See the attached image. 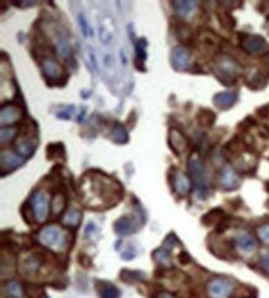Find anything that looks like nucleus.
<instances>
[{"label": "nucleus", "mask_w": 269, "mask_h": 298, "mask_svg": "<svg viewBox=\"0 0 269 298\" xmlns=\"http://www.w3.org/2000/svg\"><path fill=\"white\" fill-rule=\"evenodd\" d=\"M80 193L84 204L95 210L114 206L123 198L122 185L100 172H89L85 174Z\"/></svg>", "instance_id": "1"}, {"label": "nucleus", "mask_w": 269, "mask_h": 298, "mask_svg": "<svg viewBox=\"0 0 269 298\" xmlns=\"http://www.w3.org/2000/svg\"><path fill=\"white\" fill-rule=\"evenodd\" d=\"M213 72L221 84L231 86L242 75V67L230 55L217 54L213 60Z\"/></svg>", "instance_id": "2"}, {"label": "nucleus", "mask_w": 269, "mask_h": 298, "mask_svg": "<svg viewBox=\"0 0 269 298\" xmlns=\"http://www.w3.org/2000/svg\"><path fill=\"white\" fill-rule=\"evenodd\" d=\"M187 169L190 174L191 183H192L195 192L198 197H206L208 192V182L206 175L205 167H203L202 159L197 152H192L187 160Z\"/></svg>", "instance_id": "3"}, {"label": "nucleus", "mask_w": 269, "mask_h": 298, "mask_svg": "<svg viewBox=\"0 0 269 298\" xmlns=\"http://www.w3.org/2000/svg\"><path fill=\"white\" fill-rule=\"evenodd\" d=\"M39 65L49 86H64L67 82V75L64 66L52 56L42 59L39 61Z\"/></svg>", "instance_id": "4"}, {"label": "nucleus", "mask_w": 269, "mask_h": 298, "mask_svg": "<svg viewBox=\"0 0 269 298\" xmlns=\"http://www.w3.org/2000/svg\"><path fill=\"white\" fill-rule=\"evenodd\" d=\"M37 240L41 242L44 246L59 251L64 249L66 245V234L56 225H47L42 227L37 234Z\"/></svg>", "instance_id": "5"}, {"label": "nucleus", "mask_w": 269, "mask_h": 298, "mask_svg": "<svg viewBox=\"0 0 269 298\" xmlns=\"http://www.w3.org/2000/svg\"><path fill=\"white\" fill-rule=\"evenodd\" d=\"M27 205L37 222L46 221L49 216V194L45 190H35L27 200Z\"/></svg>", "instance_id": "6"}, {"label": "nucleus", "mask_w": 269, "mask_h": 298, "mask_svg": "<svg viewBox=\"0 0 269 298\" xmlns=\"http://www.w3.org/2000/svg\"><path fill=\"white\" fill-rule=\"evenodd\" d=\"M241 36V47L246 54L251 56H262L267 54L268 45L262 36L250 34H242Z\"/></svg>", "instance_id": "7"}, {"label": "nucleus", "mask_w": 269, "mask_h": 298, "mask_svg": "<svg viewBox=\"0 0 269 298\" xmlns=\"http://www.w3.org/2000/svg\"><path fill=\"white\" fill-rule=\"evenodd\" d=\"M47 257H49V254H45V252L41 251L31 252V254L26 255L19 262L20 271L24 275H26V276H32V275H35L41 269V266L46 261Z\"/></svg>", "instance_id": "8"}, {"label": "nucleus", "mask_w": 269, "mask_h": 298, "mask_svg": "<svg viewBox=\"0 0 269 298\" xmlns=\"http://www.w3.org/2000/svg\"><path fill=\"white\" fill-rule=\"evenodd\" d=\"M235 285L227 279H213L206 286V291L210 298H230Z\"/></svg>", "instance_id": "9"}, {"label": "nucleus", "mask_w": 269, "mask_h": 298, "mask_svg": "<svg viewBox=\"0 0 269 298\" xmlns=\"http://www.w3.org/2000/svg\"><path fill=\"white\" fill-rule=\"evenodd\" d=\"M218 183H220V187L223 190L232 192V190H236L240 187L241 179L233 168H231L230 165H225L218 173Z\"/></svg>", "instance_id": "10"}, {"label": "nucleus", "mask_w": 269, "mask_h": 298, "mask_svg": "<svg viewBox=\"0 0 269 298\" xmlns=\"http://www.w3.org/2000/svg\"><path fill=\"white\" fill-rule=\"evenodd\" d=\"M170 60H172V66L177 71H186V70H188L191 66V61H192L190 51L183 46L174 47L172 55H170Z\"/></svg>", "instance_id": "11"}, {"label": "nucleus", "mask_w": 269, "mask_h": 298, "mask_svg": "<svg viewBox=\"0 0 269 298\" xmlns=\"http://www.w3.org/2000/svg\"><path fill=\"white\" fill-rule=\"evenodd\" d=\"M22 117H24V111L19 104L7 103L6 106H2L1 111H0L2 127H9L10 124L16 123L17 121H21Z\"/></svg>", "instance_id": "12"}, {"label": "nucleus", "mask_w": 269, "mask_h": 298, "mask_svg": "<svg viewBox=\"0 0 269 298\" xmlns=\"http://www.w3.org/2000/svg\"><path fill=\"white\" fill-rule=\"evenodd\" d=\"M175 244H177V237L173 234L169 235V236L167 237V240H165L164 244H163V246L153 254V256L157 260V262H159L163 266H172V260H170V257H172V250L173 247L175 246Z\"/></svg>", "instance_id": "13"}, {"label": "nucleus", "mask_w": 269, "mask_h": 298, "mask_svg": "<svg viewBox=\"0 0 269 298\" xmlns=\"http://www.w3.org/2000/svg\"><path fill=\"white\" fill-rule=\"evenodd\" d=\"M168 143L175 154L180 155L187 149L188 139L180 129L172 128L169 131V136H168Z\"/></svg>", "instance_id": "14"}, {"label": "nucleus", "mask_w": 269, "mask_h": 298, "mask_svg": "<svg viewBox=\"0 0 269 298\" xmlns=\"http://www.w3.org/2000/svg\"><path fill=\"white\" fill-rule=\"evenodd\" d=\"M37 142H35V137L29 136H22L20 134V137L17 139H15V150L20 157L30 158L35 152V147H36Z\"/></svg>", "instance_id": "15"}, {"label": "nucleus", "mask_w": 269, "mask_h": 298, "mask_svg": "<svg viewBox=\"0 0 269 298\" xmlns=\"http://www.w3.org/2000/svg\"><path fill=\"white\" fill-rule=\"evenodd\" d=\"M24 158L20 157L16 152H2L1 153V170L4 172H12L16 168L21 167L24 164Z\"/></svg>", "instance_id": "16"}, {"label": "nucleus", "mask_w": 269, "mask_h": 298, "mask_svg": "<svg viewBox=\"0 0 269 298\" xmlns=\"http://www.w3.org/2000/svg\"><path fill=\"white\" fill-rule=\"evenodd\" d=\"M267 75L263 74V72L258 69L252 70V71L247 75V77H246V85H247V87H250L251 90H255V91L265 89V87L267 86Z\"/></svg>", "instance_id": "17"}, {"label": "nucleus", "mask_w": 269, "mask_h": 298, "mask_svg": "<svg viewBox=\"0 0 269 298\" xmlns=\"http://www.w3.org/2000/svg\"><path fill=\"white\" fill-rule=\"evenodd\" d=\"M238 94L235 91H225L213 96V104L220 109H228L237 102Z\"/></svg>", "instance_id": "18"}, {"label": "nucleus", "mask_w": 269, "mask_h": 298, "mask_svg": "<svg viewBox=\"0 0 269 298\" xmlns=\"http://www.w3.org/2000/svg\"><path fill=\"white\" fill-rule=\"evenodd\" d=\"M114 230L117 234L123 235V236H127V235L133 234V232L137 230V221H135V217L132 215H127V216H123L120 219H118L114 222Z\"/></svg>", "instance_id": "19"}, {"label": "nucleus", "mask_w": 269, "mask_h": 298, "mask_svg": "<svg viewBox=\"0 0 269 298\" xmlns=\"http://www.w3.org/2000/svg\"><path fill=\"white\" fill-rule=\"evenodd\" d=\"M236 247L240 250L241 252H245V254H251L256 250L257 247V242H256L255 237L252 236L248 232H242V234L238 235L236 237Z\"/></svg>", "instance_id": "20"}, {"label": "nucleus", "mask_w": 269, "mask_h": 298, "mask_svg": "<svg viewBox=\"0 0 269 298\" xmlns=\"http://www.w3.org/2000/svg\"><path fill=\"white\" fill-rule=\"evenodd\" d=\"M191 187H192V183H191V180L188 179V178L186 177L183 173L179 172V170H175V173H174L175 192H177L178 194L185 197V195H187L188 193H190Z\"/></svg>", "instance_id": "21"}, {"label": "nucleus", "mask_w": 269, "mask_h": 298, "mask_svg": "<svg viewBox=\"0 0 269 298\" xmlns=\"http://www.w3.org/2000/svg\"><path fill=\"white\" fill-rule=\"evenodd\" d=\"M147 59V40L144 37L138 40L135 42V57H134V66L142 72L145 71L144 62Z\"/></svg>", "instance_id": "22"}, {"label": "nucleus", "mask_w": 269, "mask_h": 298, "mask_svg": "<svg viewBox=\"0 0 269 298\" xmlns=\"http://www.w3.org/2000/svg\"><path fill=\"white\" fill-rule=\"evenodd\" d=\"M175 35H177L178 40L185 45H192L193 40H195L191 27L182 21L175 22Z\"/></svg>", "instance_id": "23"}, {"label": "nucleus", "mask_w": 269, "mask_h": 298, "mask_svg": "<svg viewBox=\"0 0 269 298\" xmlns=\"http://www.w3.org/2000/svg\"><path fill=\"white\" fill-rule=\"evenodd\" d=\"M95 289L100 298H119L120 291L115 286H113L109 282L97 281L95 282Z\"/></svg>", "instance_id": "24"}, {"label": "nucleus", "mask_w": 269, "mask_h": 298, "mask_svg": "<svg viewBox=\"0 0 269 298\" xmlns=\"http://www.w3.org/2000/svg\"><path fill=\"white\" fill-rule=\"evenodd\" d=\"M172 5L175 12L181 17H188L197 7V2L191 1V0L190 1H173Z\"/></svg>", "instance_id": "25"}, {"label": "nucleus", "mask_w": 269, "mask_h": 298, "mask_svg": "<svg viewBox=\"0 0 269 298\" xmlns=\"http://www.w3.org/2000/svg\"><path fill=\"white\" fill-rule=\"evenodd\" d=\"M196 119H197V123L201 127H203V128H211L215 124L216 114L211 109L201 108L197 112V114H196Z\"/></svg>", "instance_id": "26"}, {"label": "nucleus", "mask_w": 269, "mask_h": 298, "mask_svg": "<svg viewBox=\"0 0 269 298\" xmlns=\"http://www.w3.org/2000/svg\"><path fill=\"white\" fill-rule=\"evenodd\" d=\"M81 211H79L76 209H71L65 212V215L62 216V224L69 227H77L80 225V222H81Z\"/></svg>", "instance_id": "27"}, {"label": "nucleus", "mask_w": 269, "mask_h": 298, "mask_svg": "<svg viewBox=\"0 0 269 298\" xmlns=\"http://www.w3.org/2000/svg\"><path fill=\"white\" fill-rule=\"evenodd\" d=\"M109 138L112 139L113 142H115V143H127L128 142V134L127 131H125L124 126H123L122 123H115L114 127L112 128V131H110L109 134Z\"/></svg>", "instance_id": "28"}, {"label": "nucleus", "mask_w": 269, "mask_h": 298, "mask_svg": "<svg viewBox=\"0 0 269 298\" xmlns=\"http://www.w3.org/2000/svg\"><path fill=\"white\" fill-rule=\"evenodd\" d=\"M46 157L47 159L55 160V159H64L65 158V147L61 142L57 143H50L46 147Z\"/></svg>", "instance_id": "29"}, {"label": "nucleus", "mask_w": 269, "mask_h": 298, "mask_svg": "<svg viewBox=\"0 0 269 298\" xmlns=\"http://www.w3.org/2000/svg\"><path fill=\"white\" fill-rule=\"evenodd\" d=\"M65 207H66V197L64 195V193L59 192L52 200V214H54V216H59L64 211Z\"/></svg>", "instance_id": "30"}, {"label": "nucleus", "mask_w": 269, "mask_h": 298, "mask_svg": "<svg viewBox=\"0 0 269 298\" xmlns=\"http://www.w3.org/2000/svg\"><path fill=\"white\" fill-rule=\"evenodd\" d=\"M217 17L220 20V24L222 25L225 29L232 30L236 25L235 17L231 15V12L228 11V9H222L220 12H217Z\"/></svg>", "instance_id": "31"}, {"label": "nucleus", "mask_w": 269, "mask_h": 298, "mask_svg": "<svg viewBox=\"0 0 269 298\" xmlns=\"http://www.w3.org/2000/svg\"><path fill=\"white\" fill-rule=\"evenodd\" d=\"M222 217H223V212L221 211L220 209H213L202 217V222L205 225H207V226H211V225L218 224V222L222 221L223 220Z\"/></svg>", "instance_id": "32"}, {"label": "nucleus", "mask_w": 269, "mask_h": 298, "mask_svg": "<svg viewBox=\"0 0 269 298\" xmlns=\"http://www.w3.org/2000/svg\"><path fill=\"white\" fill-rule=\"evenodd\" d=\"M17 128L16 127H2L0 132V138H1V147H5V144L11 143L12 139L16 137Z\"/></svg>", "instance_id": "33"}, {"label": "nucleus", "mask_w": 269, "mask_h": 298, "mask_svg": "<svg viewBox=\"0 0 269 298\" xmlns=\"http://www.w3.org/2000/svg\"><path fill=\"white\" fill-rule=\"evenodd\" d=\"M120 277L123 279V281L128 282H137V281H142L143 279L145 277V275L140 271H132V270H123L120 272Z\"/></svg>", "instance_id": "34"}, {"label": "nucleus", "mask_w": 269, "mask_h": 298, "mask_svg": "<svg viewBox=\"0 0 269 298\" xmlns=\"http://www.w3.org/2000/svg\"><path fill=\"white\" fill-rule=\"evenodd\" d=\"M25 294H26L27 298H44L42 289L37 285H27L26 289H25Z\"/></svg>", "instance_id": "35"}, {"label": "nucleus", "mask_w": 269, "mask_h": 298, "mask_svg": "<svg viewBox=\"0 0 269 298\" xmlns=\"http://www.w3.org/2000/svg\"><path fill=\"white\" fill-rule=\"evenodd\" d=\"M6 287H7V292H9V295H11L12 297H20L22 295L21 285H20L19 282L10 281L7 282Z\"/></svg>", "instance_id": "36"}, {"label": "nucleus", "mask_w": 269, "mask_h": 298, "mask_svg": "<svg viewBox=\"0 0 269 298\" xmlns=\"http://www.w3.org/2000/svg\"><path fill=\"white\" fill-rule=\"evenodd\" d=\"M257 236L265 244L269 245V224H265L257 229Z\"/></svg>", "instance_id": "37"}, {"label": "nucleus", "mask_w": 269, "mask_h": 298, "mask_svg": "<svg viewBox=\"0 0 269 298\" xmlns=\"http://www.w3.org/2000/svg\"><path fill=\"white\" fill-rule=\"evenodd\" d=\"M77 20H79V25H80V27H81L84 35L85 36H87V35L90 34V29H89V24H87V20H86V17H85V15L82 14V12H79V15H77Z\"/></svg>", "instance_id": "38"}, {"label": "nucleus", "mask_w": 269, "mask_h": 298, "mask_svg": "<svg viewBox=\"0 0 269 298\" xmlns=\"http://www.w3.org/2000/svg\"><path fill=\"white\" fill-rule=\"evenodd\" d=\"M98 35H99V37H100V40H102L103 42H109L110 40H112V35L109 34V32L107 31V30L104 29V27H103V25H99V29H98Z\"/></svg>", "instance_id": "39"}, {"label": "nucleus", "mask_w": 269, "mask_h": 298, "mask_svg": "<svg viewBox=\"0 0 269 298\" xmlns=\"http://www.w3.org/2000/svg\"><path fill=\"white\" fill-rule=\"evenodd\" d=\"M261 267H262L267 274H269V252L263 255L262 259H261Z\"/></svg>", "instance_id": "40"}, {"label": "nucleus", "mask_w": 269, "mask_h": 298, "mask_svg": "<svg viewBox=\"0 0 269 298\" xmlns=\"http://www.w3.org/2000/svg\"><path fill=\"white\" fill-rule=\"evenodd\" d=\"M89 56H90V64H92L93 69H94V70H98V64H97V59H95L94 54H93V50H92V47H89Z\"/></svg>", "instance_id": "41"}, {"label": "nucleus", "mask_w": 269, "mask_h": 298, "mask_svg": "<svg viewBox=\"0 0 269 298\" xmlns=\"http://www.w3.org/2000/svg\"><path fill=\"white\" fill-rule=\"evenodd\" d=\"M134 256H135V251L133 249H128L127 251L123 254V259H125L127 261H130V260H132Z\"/></svg>", "instance_id": "42"}, {"label": "nucleus", "mask_w": 269, "mask_h": 298, "mask_svg": "<svg viewBox=\"0 0 269 298\" xmlns=\"http://www.w3.org/2000/svg\"><path fill=\"white\" fill-rule=\"evenodd\" d=\"M94 230H97V229H95V226L92 224V222H90V224L87 225V227H86V235H89V236H90V235H92L93 232H94Z\"/></svg>", "instance_id": "43"}, {"label": "nucleus", "mask_w": 269, "mask_h": 298, "mask_svg": "<svg viewBox=\"0 0 269 298\" xmlns=\"http://www.w3.org/2000/svg\"><path fill=\"white\" fill-rule=\"evenodd\" d=\"M179 259H180V261L182 262V264H187L188 260H190V257H188V255L186 254V252H181Z\"/></svg>", "instance_id": "44"}, {"label": "nucleus", "mask_w": 269, "mask_h": 298, "mask_svg": "<svg viewBox=\"0 0 269 298\" xmlns=\"http://www.w3.org/2000/svg\"><path fill=\"white\" fill-rule=\"evenodd\" d=\"M155 298H175L173 296L172 294H169V292H160V294L157 295V297Z\"/></svg>", "instance_id": "45"}, {"label": "nucleus", "mask_w": 269, "mask_h": 298, "mask_svg": "<svg viewBox=\"0 0 269 298\" xmlns=\"http://www.w3.org/2000/svg\"><path fill=\"white\" fill-rule=\"evenodd\" d=\"M266 62H267V65L269 66V51L266 54Z\"/></svg>", "instance_id": "46"}, {"label": "nucleus", "mask_w": 269, "mask_h": 298, "mask_svg": "<svg viewBox=\"0 0 269 298\" xmlns=\"http://www.w3.org/2000/svg\"><path fill=\"white\" fill-rule=\"evenodd\" d=\"M267 20L269 21V15H267Z\"/></svg>", "instance_id": "47"}, {"label": "nucleus", "mask_w": 269, "mask_h": 298, "mask_svg": "<svg viewBox=\"0 0 269 298\" xmlns=\"http://www.w3.org/2000/svg\"><path fill=\"white\" fill-rule=\"evenodd\" d=\"M45 298H50V297H47V296H46V297H45Z\"/></svg>", "instance_id": "48"}]
</instances>
